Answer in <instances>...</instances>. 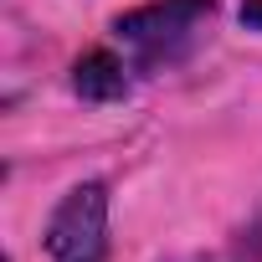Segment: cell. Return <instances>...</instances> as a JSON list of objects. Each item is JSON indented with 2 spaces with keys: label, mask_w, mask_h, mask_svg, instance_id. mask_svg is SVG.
I'll use <instances>...</instances> for the list:
<instances>
[{
  "label": "cell",
  "mask_w": 262,
  "mask_h": 262,
  "mask_svg": "<svg viewBox=\"0 0 262 262\" xmlns=\"http://www.w3.org/2000/svg\"><path fill=\"white\" fill-rule=\"evenodd\" d=\"M72 88L82 98H93V103H108V98H123L128 93V77H123V62L113 52H88L72 67Z\"/></svg>",
  "instance_id": "obj_3"
},
{
  "label": "cell",
  "mask_w": 262,
  "mask_h": 262,
  "mask_svg": "<svg viewBox=\"0 0 262 262\" xmlns=\"http://www.w3.org/2000/svg\"><path fill=\"white\" fill-rule=\"evenodd\" d=\"M206 16H211V0H149L139 11H123L113 21V31L144 62H160V57H175Z\"/></svg>",
  "instance_id": "obj_2"
},
{
  "label": "cell",
  "mask_w": 262,
  "mask_h": 262,
  "mask_svg": "<svg viewBox=\"0 0 262 262\" xmlns=\"http://www.w3.org/2000/svg\"><path fill=\"white\" fill-rule=\"evenodd\" d=\"M47 252L52 262H103L108 257V185L82 180L62 195V206L47 221Z\"/></svg>",
  "instance_id": "obj_1"
},
{
  "label": "cell",
  "mask_w": 262,
  "mask_h": 262,
  "mask_svg": "<svg viewBox=\"0 0 262 262\" xmlns=\"http://www.w3.org/2000/svg\"><path fill=\"white\" fill-rule=\"evenodd\" d=\"M242 21H247V26H262V0H247V6H242Z\"/></svg>",
  "instance_id": "obj_4"
}]
</instances>
